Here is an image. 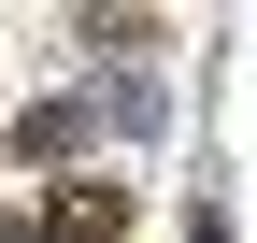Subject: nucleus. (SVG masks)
Listing matches in <instances>:
<instances>
[{
    "label": "nucleus",
    "instance_id": "f257e3e1",
    "mask_svg": "<svg viewBox=\"0 0 257 243\" xmlns=\"http://www.w3.org/2000/svg\"><path fill=\"white\" fill-rule=\"evenodd\" d=\"M57 243H128V186L114 172H72L57 186Z\"/></svg>",
    "mask_w": 257,
    "mask_h": 243
},
{
    "label": "nucleus",
    "instance_id": "7ed1b4c3",
    "mask_svg": "<svg viewBox=\"0 0 257 243\" xmlns=\"http://www.w3.org/2000/svg\"><path fill=\"white\" fill-rule=\"evenodd\" d=\"M0 243H43V229H15V215H0Z\"/></svg>",
    "mask_w": 257,
    "mask_h": 243
},
{
    "label": "nucleus",
    "instance_id": "f03ea898",
    "mask_svg": "<svg viewBox=\"0 0 257 243\" xmlns=\"http://www.w3.org/2000/svg\"><path fill=\"white\" fill-rule=\"evenodd\" d=\"M86 143V100H43V114H15V158H72Z\"/></svg>",
    "mask_w": 257,
    "mask_h": 243
}]
</instances>
